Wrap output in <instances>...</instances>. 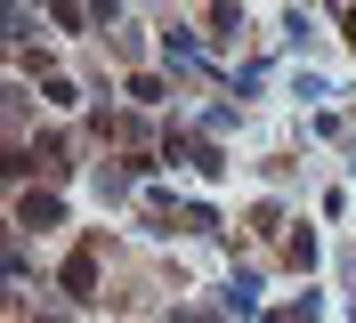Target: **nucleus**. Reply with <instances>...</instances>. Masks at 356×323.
Returning <instances> with one entry per match:
<instances>
[{"label":"nucleus","instance_id":"f257e3e1","mask_svg":"<svg viewBox=\"0 0 356 323\" xmlns=\"http://www.w3.org/2000/svg\"><path fill=\"white\" fill-rule=\"evenodd\" d=\"M65 291L73 299H97V251H73L65 258Z\"/></svg>","mask_w":356,"mask_h":323},{"label":"nucleus","instance_id":"f03ea898","mask_svg":"<svg viewBox=\"0 0 356 323\" xmlns=\"http://www.w3.org/2000/svg\"><path fill=\"white\" fill-rule=\"evenodd\" d=\"M17 218H24V226H57V194H24Z\"/></svg>","mask_w":356,"mask_h":323}]
</instances>
